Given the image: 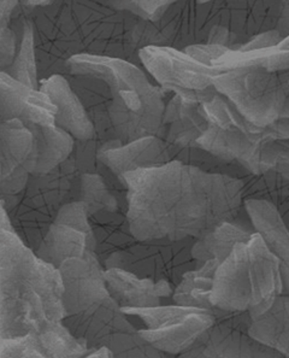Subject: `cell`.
<instances>
[{
	"mask_svg": "<svg viewBox=\"0 0 289 358\" xmlns=\"http://www.w3.org/2000/svg\"><path fill=\"white\" fill-rule=\"evenodd\" d=\"M39 90L46 93L56 106V127L66 131L75 140L94 138L92 122L64 75H52L41 80Z\"/></svg>",
	"mask_w": 289,
	"mask_h": 358,
	"instance_id": "20",
	"label": "cell"
},
{
	"mask_svg": "<svg viewBox=\"0 0 289 358\" xmlns=\"http://www.w3.org/2000/svg\"><path fill=\"white\" fill-rule=\"evenodd\" d=\"M255 231L253 226L247 227L237 221H225L195 241L192 248L193 258L197 261L198 268L204 266L210 259L223 262L232 254L234 246L241 241L252 238ZM197 268V269H198Z\"/></svg>",
	"mask_w": 289,
	"mask_h": 358,
	"instance_id": "23",
	"label": "cell"
},
{
	"mask_svg": "<svg viewBox=\"0 0 289 358\" xmlns=\"http://www.w3.org/2000/svg\"><path fill=\"white\" fill-rule=\"evenodd\" d=\"M27 11L39 81L66 74V62L82 55L121 58L141 66L134 34L142 17L123 9L119 0H51L39 6L27 5Z\"/></svg>",
	"mask_w": 289,
	"mask_h": 358,
	"instance_id": "3",
	"label": "cell"
},
{
	"mask_svg": "<svg viewBox=\"0 0 289 358\" xmlns=\"http://www.w3.org/2000/svg\"><path fill=\"white\" fill-rule=\"evenodd\" d=\"M249 332L255 341L289 357L288 294L277 296L265 313L251 320Z\"/></svg>",
	"mask_w": 289,
	"mask_h": 358,
	"instance_id": "24",
	"label": "cell"
},
{
	"mask_svg": "<svg viewBox=\"0 0 289 358\" xmlns=\"http://www.w3.org/2000/svg\"><path fill=\"white\" fill-rule=\"evenodd\" d=\"M175 0H119L123 9L129 10L146 20H157Z\"/></svg>",
	"mask_w": 289,
	"mask_h": 358,
	"instance_id": "31",
	"label": "cell"
},
{
	"mask_svg": "<svg viewBox=\"0 0 289 358\" xmlns=\"http://www.w3.org/2000/svg\"><path fill=\"white\" fill-rule=\"evenodd\" d=\"M214 86L255 126L265 127L289 117V69L235 68L217 76Z\"/></svg>",
	"mask_w": 289,
	"mask_h": 358,
	"instance_id": "9",
	"label": "cell"
},
{
	"mask_svg": "<svg viewBox=\"0 0 289 358\" xmlns=\"http://www.w3.org/2000/svg\"><path fill=\"white\" fill-rule=\"evenodd\" d=\"M56 106L46 93L0 71V122L21 120L24 124L54 126Z\"/></svg>",
	"mask_w": 289,
	"mask_h": 358,
	"instance_id": "16",
	"label": "cell"
},
{
	"mask_svg": "<svg viewBox=\"0 0 289 358\" xmlns=\"http://www.w3.org/2000/svg\"><path fill=\"white\" fill-rule=\"evenodd\" d=\"M59 271L64 286L61 324L84 341L89 352L106 346L114 357H167L144 341L110 296L96 255L66 259Z\"/></svg>",
	"mask_w": 289,
	"mask_h": 358,
	"instance_id": "5",
	"label": "cell"
},
{
	"mask_svg": "<svg viewBox=\"0 0 289 358\" xmlns=\"http://www.w3.org/2000/svg\"><path fill=\"white\" fill-rule=\"evenodd\" d=\"M104 279L110 296L122 309L163 306V301L171 299L175 289L167 281L141 279L121 268L104 269Z\"/></svg>",
	"mask_w": 289,
	"mask_h": 358,
	"instance_id": "18",
	"label": "cell"
},
{
	"mask_svg": "<svg viewBox=\"0 0 289 358\" xmlns=\"http://www.w3.org/2000/svg\"><path fill=\"white\" fill-rule=\"evenodd\" d=\"M163 126V139L167 144L171 161H180L209 173L230 175L237 179L251 175L241 166L223 162L198 144V139L209 127L200 103L174 94L165 106Z\"/></svg>",
	"mask_w": 289,
	"mask_h": 358,
	"instance_id": "10",
	"label": "cell"
},
{
	"mask_svg": "<svg viewBox=\"0 0 289 358\" xmlns=\"http://www.w3.org/2000/svg\"><path fill=\"white\" fill-rule=\"evenodd\" d=\"M88 217L82 201L64 204L36 250V256L59 269L66 259L96 255V241Z\"/></svg>",
	"mask_w": 289,
	"mask_h": 358,
	"instance_id": "15",
	"label": "cell"
},
{
	"mask_svg": "<svg viewBox=\"0 0 289 358\" xmlns=\"http://www.w3.org/2000/svg\"><path fill=\"white\" fill-rule=\"evenodd\" d=\"M98 158L114 174L161 166L170 162L167 144L157 136H144L116 149L104 150Z\"/></svg>",
	"mask_w": 289,
	"mask_h": 358,
	"instance_id": "21",
	"label": "cell"
},
{
	"mask_svg": "<svg viewBox=\"0 0 289 358\" xmlns=\"http://www.w3.org/2000/svg\"><path fill=\"white\" fill-rule=\"evenodd\" d=\"M128 185V220L138 241L199 239L244 206V181L209 173L180 161L123 175Z\"/></svg>",
	"mask_w": 289,
	"mask_h": 358,
	"instance_id": "1",
	"label": "cell"
},
{
	"mask_svg": "<svg viewBox=\"0 0 289 358\" xmlns=\"http://www.w3.org/2000/svg\"><path fill=\"white\" fill-rule=\"evenodd\" d=\"M246 214L249 215L254 231L262 236L267 249L280 261L282 294L289 296V229L277 210L264 199H245Z\"/></svg>",
	"mask_w": 289,
	"mask_h": 358,
	"instance_id": "19",
	"label": "cell"
},
{
	"mask_svg": "<svg viewBox=\"0 0 289 358\" xmlns=\"http://www.w3.org/2000/svg\"><path fill=\"white\" fill-rule=\"evenodd\" d=\"M285 45L287 48H289V36H287L285 39Z\"/></svg>",
	"mask_w": 289,
	"mask_h": 358,
	"instance_id": "35",
	"label": "cell"
},
{
	"mask_svg": "<svg viewBox=\"0 0 289 358\" xmlns=\"http://www.w3.org/2000/svg\"><path fill=\"white\" fill-rule=\"evenodd\" d=\"M282 289L280 261L255 231L249 241L237 243L219 264L211 304L221 310L249 313L253 319L272 306Z\"/></svg>",
	"mask_w": 289,
	"mask_h": 358,
	"instance_id": "7",
	"label": "cell"
},
{
	"mask_svg": "<svg viewBox=\"0 0 289 358\" xmlns=\"http://www.w3.org/2000/svg\"><path fill=\"white\" fill-rule=\"evenodd\" d=\"M212 66L222 70L255 66L270 71L289 69V48L280 46L258 48L251 51H237L229 48L228 51L212 61Z\"/></svg>",
	"mask_w": 289,
	"mask_h": 358,
	"instance_id": "28",
	"label": "cell"
},
{
	"mask_svg": "<svg viewBox=\"0 0 289 358\" xmlns=\"http://www.w3.org/2000/svg\"><path fill=\"white\" fill-rule=\"evenodd\" d=\"M36 139L38 159L31 175L47 174L73 153L75 139L56 126L26 124Z\"/></svg>",
	"mask_w": 289,
	"mask_h": 358,
	"instance_id": "25",
	"label": "cell"
},
{
	"mask_svg": "<svg viewBox=\"0 0 289 358\" xmlns=\"http://www.w3.org/2000/svg\"><path fill=\"white\" fill-rule=\"evenodd\" d=\"M122 310L128 316H135L144 322V328H140L139 332L151 345L167 356H181L215 322L218 309L210 310L171 303L170 306Z\"/></svg>",
	"mask_w": 289,
	"mask_h": 358,
	"instance_id": "12",
	"label": "cell"
},
{
	"mask_svg": "<svg viewBox=\"0 0 289 358\" xmlns=\"http://www.w3.org/2000/svg\"><path fill=\"white\" fill-rule=\"evenodd\" d=\"M276 29L283 39L289 36V0H283L282 3V11Z\"/></svg>",
	"mask_w": 289,
	"mask_h": 358,
	"instance_id": "33",
	"label": "cell"
},
{
	"mask_svg": "<svg viewBox=\"0 0 289 358\" xmlns=\"http://www.w3.org/2000/svg\"><path fill=\"white\" fill-rule=\"evenodd\" d=\"M76 201L84 203L87 208L88 215L94 214L101 210H122L117 198L111 192L106 180L96 173H80L76 188Z\"/></svg>",
	"mask_w": 289,
	"mask_h": 358,
	"instance_id": "29",
	"label": "cell"
},
{
	"mask_svg": "<svg viewBox=\"0 0 289 358\" xmlns=\"http://www.w3.org/2000/svg\"><path fill=\"white\" fill-rule=\"evenodd\" d=\"M283 38L281 36L277 29L265 31L262 34L255 35L252 39L249 40L245 44L240 45L232 50L237 51H251V50H258V48H272L280 44Z\"/></svg>",
	"mask_w": 289,
	"mask_h": 358,
	"instance_id": "32",
	"label": "cell"
},
{
	"mask_svg": "<svg viewBox=\"0 0 289 358\" xmlns=\"http://www.w3.org/2000/svg\"><path fill=\"white\" fill-rule=\"evenodd\" d=\"M80 171L71 153L64 162L44 175H29L21 192L1 196L11 226L36 252L61 206L76 201Z\"/></svg>",
	"mask_w": 289,
	"mask_h": 358,
	"instance_id": "8",
	"label": "cell"
},
{
	"mask_svg": "<svg viewBox=\"0 0 289 358\" xmlns=\"http://www.w3.org/2000/svg\"><path fill=\"white\" fill-rule=\"evenodd\" d=\"M20 1H21V3H23V4H27V1H28V0H20Z\"/></svg>",
	"mask_w": 289,
	"mask_h": 358,
	"instance_id": "36",
	"label": "cell"
},
{
	"mask_svg": "<svg viewBox=\"0 0 289 358\" xmlns=\"http://www.w3.org/2000/svg\"><path fill=\"white\" fill-rule=\"evenodd\" d=\"M249 313L218 309L210 327L181 357H283L251 336Z\"/></svg>",
	"mask_w": 289,
	"mask_h": 358,
	"instance_id": "14",
	"label": "cell"
},
{
	"mask_svg": "<svg viewBox=\"0 0 289 358\" xmlns=\"http://www.w3.org/2000/svg\"><path fill=\"white\" fill-rule=\"evenodd\" d=\"M202 108L209 121L198 139L202 149L250 174L276 171L289 179V117L255 126L219 93Z\"/></svg>",
	"mask_w": 289,
	"mask_h": 358,
	"instance_id": "6",
	"label": "cell"
},
{
	"mask_svg": "<svg viewBox=\"0 0 289 358\" xmlns=\"http://www.w3.org/2000/svg\"><path fill=\"white\" fill-rule=\"evenodd\" d=\"M223 22L237 46L255 35L276 29L283 0H222Z\"/></svg>",
	"mask_w": 289,
	"mask_h": 358,
	"instance_id": "17",
	"label": "cell"
},
{
	"mask_svg": "<svg viewBox=\"0 0 289 358\" xmlns=\"http://www.w3.org/2000/svg\"><path fill=\"white\" fill-rule=\"evenodd\" d=\"M144 66L121 58L76 56L66 62V76L79 96L104 144L123 145L144 136H164L165 96L170 92L154 83Z\"/></svg>",
	"mask_w": 289,
	"mask_h": 358,
	"instance_id": "2",
	"label": "cell"
},
{
	"mask_svg": "<svg viewBox=\"0 0 289 358\" xmlns=\"http://www.w3.org/2000/svg\"><path fill=\"white\" fill-rule=\"evenodd\" d=\"M51 0H28L27 4L28 6H39V5H44Z\"/></svg>",
	"mask_w": 289,
	"mask_h": 358,
	"instance_id": "34",
	"label": "cell"
},
{
	"mask_svg": "<svg viewBox=\"0 0 289 358\" xmlns=\"http://www.w3.org/2000/svg\"><path fill=\"white\" fill-rule=\"evenodd\" d=\"M20 0H0V71L13 66L18 51V33L15 13Z\"/></svg>",
	"mask_w": 289,
	"mask_h": 358,
	"instance_id": "30",
	"label": "cell"
},
{
	"mask_svg": "<svg viewBox=\"0 0 289 358\" xmlns=\"http://www.w3.org/2000/svg\"><path fill=\"white\" fill-rule=\"evenodd\" d=\"M195 241V238L138 241L128 249L111 255L104 269L121 268L141 279L167 281L175 289L186 273L198 268L192 255Z\"/></svg>",
	"mask_w": 289,
	"mask_h": 358,
	"instance_id": "13",
	"label": "cell"
},
{
	"mask_svg": "<svg viewBox=\"0 0 289 358\" xmlns=\"http://www.w3.org/2000/svg\"><path fill=\"white\" fill-rule=\"evenodd\" d=\"M218 259H210L204 266L184 274L180 284L172 293V303L179 306H198L214 310L211 304V292L215 273L218 268Z\"/></svg>",
	"mask_w": 289,
	"mask_h": 358,
	"instance_id": "26",
	"label": "cell"
},
{
	"mask_svg": "<svg viewBox=\"0 0 289 358\" xmlns=\"http://www.w3.org/2000/svg\"><path fill=\"white\" fill-rule=\"evenodd\" d=\"M63 280L15 231L0 201V341L61 324Z\"/></svg>",
	"mask_w": 289,
	"mask_h": 358,
	"instance_id": "4",
	"label": "cell"
},
{
	"mask_svg": "<svg viewBox=\"0 0 289 358\" xmlns=\"http://www.w3.org/2000/svg\"><path fill=\"white\" fill-rule=\"evenodd\" d=\"M139 57L147 74L168 92L200 104L218 94L214 81L225 70L199 62L184 50L147 46L141 48Z\"/></svg>",
	"mask_w": 289,
	"mask_h": 358,
	"instance_id": "11",
	"label": "cell"
},
{
	"mask_svg": "<svg viewBox=\"0 0 289 358\" xmlns=\"http://www.w3.org/2000/svg\"><path fill=\"white\" fill-rule=\"evenodd\" d=\"M89 226L96 241V255L101 266L108 258L135 244L136 239L126 213L122 210H101L89 215Z\"/></svg>",
	"mask_w": 289,
	"mask_h": 358,
	"instance_id": "22",
	"label": "cell"
},
{
	"mask_svg": "<svg viewBox=\"0 0 289 358\" xmlns=\"http://www.w3.org/2000/svg\"><path fill=\"white\" fill-rule=\"evenodd\" d=\"M242 196L245 199H264L269 201L289 229V179L276 171L249 175L242 179Z\"/></svg>",
	"mask_w": 289,
	"mask_h": 358,
	"instance_id": "27",
	"label": "cell"
}]
</instances>
